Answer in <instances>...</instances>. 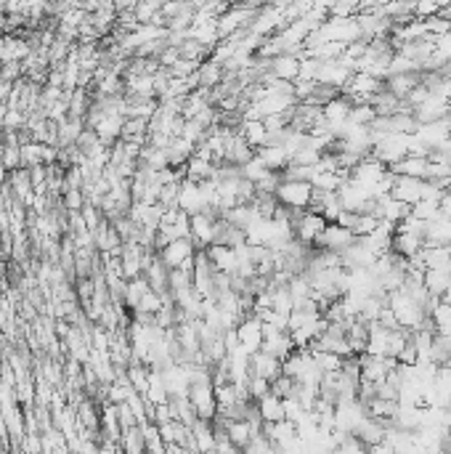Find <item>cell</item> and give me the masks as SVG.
<instances>
[{
  "label": "cell",
  "mask_w": 451,
  "mask_h": 454,
  "mask_svg": "<svg viewBox=\"0 0 451 454\" xmlns=\"http://www.w3.org/2000/svg\"><path fill=\"white\" fill-rule=\"evenodd\" d=\"M215 221L208 213H194L191 221H188V229H191V239L197 244V250H205L208 244L215 242Z\"/></svg>",
  "instance_id": "30bf717a"
},
{
  "label": "cell",
  "mask_w": 451,
  "mask_h": 454,
  "mask_svg": "<svg viewBox=\"0 0 451 454\" xmlns=\"http://www.w3.org/2000/svg\"><path fill=\"white\" fill-rule=\"evenodd\" d=\"M422 191H425V178H414V176H396L393 178V189H390V197H396L401 202L414 205L417 200H422Z\"/></svg>",
  "instance_id": "7c38bea8"
},
{
  "label": "cell",
  "mask_w": 451,
  "mask_h": 454,
  "mask_svg": "<svg viewBox=\"0 0 451 454\" xmlns=\"http://www.w3.org/2000/svg\"><path fill=\"white\" fill-rule=\"evenodd\" d=\"M422 244H425V237L422 234H411V232H396L393 234V250L398 255H404V258H411V255H417L422 250Z\"/></svg>",
  "instance_id": "ffe728a7"
},
{
  "label": "cell",
  "mask_w": 451,
  "mask_h": 454,
  "mask_svg": "<svg viewBox=\"0 0 451 454\" xmlns=\"http://www.w3.org/2000/svg\"><path fill=\"white\" fill-rule=\"evenodd\" d=\"M247 390H250V396L258 401L260 396H265V393L271 390V380H265V377H260V375H250V380H247Z\"/></svg>",
  "instance_id": "4dcf8cb0"
},
{
  "label": "cell",
  "mask_w": 451,
  "mask_h": 454,
  "mask_svg": "<svg viewBox=\"0 0 451 454\" xmlns=\"http://www.w3.org/2000/svg\"><path fill=\"white\" fill-rule=\"evenodd\" d=\"M374 117H377V109L372 107V101H359L351 107V114H348V122H356V125H372Z\"/></svg>",
  "instance_id": "484cf974"
},
{
  "label": "cell",
  "mask_w": 451,
  "mask_h": 454,
  "mask_svg": "<svg viewBox=\"0 0 451 454\" xmlns=\"http://www.w3.org/2000/svg\"><path fill=\"white\" fill-rule=\"evenodd\" d=\"M255 157L263 162L268 170H284L289 165V155H287V149L282 144H265V146H258L255 149Z\"/></svg>",
  "instance_id": "2e32d148"
},
{
  "label": "cell",
  "mask_w": 451,
  "mask_h": 454,
  "mask_svg": "<svg viewBox=\"0 0 451 454\" xmlns=\"http://www.w3.org/2000/svg\"><path fill=\"white\" fill-rule=\"evenodd\" d=\"M417 69H419V64L414 61V59H409L407 54L396 51L393 59H390V64H387V75H398V72H417Z\"/></svg>",
  "instance_id": "f1b7e54d"
},
{
  "label": "cell",
  "mask_w": 451,
  "mask_h": 454,
  "mask_svg": "<svg viewBox=\"0 0 451 454\" xmlns=\"http://www.w3.org/2000/svg\"><path fill=\"white\" fill-rule=\"evenodd\" d=\"M428 157L425 155H407L401 157L398 162L387 165L396 176H414V178H425L428 176Z\"/></svg>",
  "instance_id": "e0dca14e"
},
{
  "label": "cell",
  "mask_w": 451,
  "mask_h": 454,
  "mask_svg": "<svg viewBox=\"0 0 451 454\" xmlns=\"http://www.w3.org/2000/svg\"><path fill=\"white\" fill-rule=\"evenodd\" d=\"M205 253H208V258L212 261V266L218 268L220 274H236V247H229V244H218L212 242L205 247Z\"/></svg>",
  "instance_id": "4fadbf2b"
},
{
  "label": "cell",
  "mask_w": 451,
  "mask_h": 454,
  "mask_svg": "<svg viewBox=\"0 0 451 454\" xmlns=\"http://www.w3.org/2000/svg\"><path fill=\"white\" fill-rule=\"evenodd\" d=\"M425 287L430 295L440 298L451 287V268H425Z\"/></svg>",
  "instance_id": "44dd1931"
},
{
  "label": "cell",
  "mask_w": 451,
  "mask_h": 454,
  "mask_svg": "<svg viewBox=\"0 0 451 454\" xmlns=\"http://www.w3.org/2000/svg\"><path fill=\"white\" fill-rule=\"evenodd\" d=\"M311 191L313 184L311 181H292V178H282L279 186H276V200L287 205V208H308L311 202Z\"/></svg>",
  "instance_id": "277c9868"
},
{
  "label": "cell",
  "mask_w": 451,
  "mask_h": 454,
  "mask_svg": "<svg viewBox=\"0 0 451 454\" xmlns=\"http://www.w3.org/2000/svg\"><path fill=\"white\" fill-rule=\"evenodd\" d=\"M327 218L321 213H313V210H306L295 223H292V232H295V239L306 244H316V239L321 237V232L327 229Z\"/></svg>",
  "instance_id": "52a82bcc"
},
{
  "label": "cell",
  "mask_w": 451,
  "mask_h": 454,
  "mask_svg": "<svg viewBox=\"0 0 451 454\" xmlns=\"http://www.w3.org/2000/svg\"><path fill=\"white\" fill-rule=\"evenodd\" d=\"M199 64H202V61H194V59H184V56H181L176 64H173V67H167V72H170V78H181V80H184V78H188L191 72H197Z\"/></svg>",
  "instance_id": "f546056e"
},
{
  "label": "cell",
  "mask_w": 451,
  "mask_h": 454,
  "mask_svg": "<svg viewBox=\"0 0 451 454\" xmlns=\"http://www.w3.org/2000/svg\"><path fill=\"white\" fill-rule=\"evenodd\" d=\"M438 149H443V152H446V155L451 157V133H449V138H446V144H443V146H438Z\"/></svg>",
  "instance_id": "e575fe53"
},
{
  "label": "cell",
  "mask_w": 451,
  "mask_h": 454,
  "mask_svg": "<svg viewBox=\"0 0 451 454\" xmlns=\"http://www.w3.org/2000/svg\"><path fill=\"white\" fill-rule=\"evenodd\" d=\"M414 133L419 136V141L428 146L430 152L438 149V146L446 144V138H449V133H451V114H443V117L430 120V122H419Z\"/></svg>",
  "instance_id": "5b68a950"
},
{
  "label": "cell",
  "mask_w": 451,
  "mask_h": 454,
  "mask_svg": "<svg viewBox=\"0 0 451 454\" xmlns=\"http://www.w3.org/2000/svg\"><path fill=\"white\" fill-rule=\"evenodd\" d=\"M268 75L279 80H295L300 75V56L292 51L268 56Z\"/></svg>",
  "instance_id": "8fae6325"
},
{
  "label": "cell",
  "mask_w": 451,
  "mask_h": 454,
  "mask_svg": "<svg viewBox=\"0 0 451 454\" xmlns=\"http://www.w3.org/2000/svg\"><path fill=\"white\" fill-rule=\"evenodd\" d=\"M440 215H446L451 218V186L443 191V197H440Z\"/></svg>",
  "instance_id": "836d02e7"
},
{
  "label": "cell",
  "mask_w": 451,
  "mask_h": 454,
  "mask_svg": "<svg viewBox=\"0 0 451 454\" xmlns=\"http://www.w3.org/2000/svg\"><path fill=\"white\" fill-rule=\"evenodd\" d=\"M258 410H260L263 422L284 420V399H282V396H276L274 390H268L265 396L258 399Z\"/></svg>",
  "instance_id": "d6986e66"
},
{
  "label": "cell",
  "mask_w": 451,
  "mask_h": 454,
  "mask_svg": "<svg viewBox=\"0 0 451 454\" xmlns=\"http://www.w3.org/2000/svg\"><path fill=\"white\" fill-rule=\"evenodd\" d=\"M122 449H125V452H133V454H138V452L146 449L141 425H133V428H128V431H122Z\"/></svg>",
  "instance_id": "83f0119b"
},
{
  "label": "cell",
  "mask_w": 451,
  "mask_h": 454,
  "mask_svg": "<svg viewBox=\"0 0 451 454\" xmlns=\"http://www.w3.org/2000/svg\"><path fill=\"white\" fill-rule=\"evenodd\" d=\"M188 401H191V407L197 412V417H202V420H212V417L218 414L215 386H212L210 377H205V380H194V383L188 386Z\"/></svg>",
  "instance_id": "6da1fadb"
},
{
  "label": "cell",
  "mask_w": 451,
  "mask_h": 454,
  "mask_svg": "<svg viewBox=\"0 0 451 454\" xmlns=\"http://www.w3.org/2000/svg\"><path fill=\"white\" fill-rule=\"evenodd\" d=\"M351 107H353V101L340 90L330 104H324V117L330 122H345L348 120V114H351Z\"/></svg>",
  "instance_id": "7402d4cb"
},
{
  "label": "cell",
  "mask_w": 451,
  "mask_h": 454,
  "mask_svg": "<svg viewBox=\"0 0 451 454\" xmlns=\"http://www.w3.org/2000/svg\"><path fill=\"white\" fill-rule=\"evenodd\" d=\"M353 239H356V234H353L348 226H340L337 221H330L313 247H324V250H332V253L340 255L345 247H351Z\"/></svg>",
  "instance_id": "ba28073f"
},
{
  "label": "cell",
  "mask_w": 451,
  "mask_h": 454,
  "mask_svg": "<svg viewBox=\"0 0 451 454\" xmlns=\"http://www.w3.org/2000/svg\"><path fill=\"white\" fill-rule=\"evenodd\" d=\"M178 208L181 210H186L188 215H194V213H202L208 208V200H205V191L199 186V181H188L184 178L181 181V191H178Z\"/></svg>",
  "instance_id": "9c48e42d"
},
{
  "label": "cell",
  "mask_w": 451,
  "mask_h": 454,
  "mask_svg": "<svg viewBox=\"0 0 451 454\" xmlns=\"http://www.w3.org/2000/svg\"><path fill=\"white\" fill-rule=\"evenodd\" d=\"M443 114H451V99L438 96V93H430L419 107H414V117H417V122L438 120Z\"/></svg>",
  "instance_id": "5bb4252c"
},
{
  "label": "cell",
  "mask_w": 451,
  "mask_h": 454,
  "mask_svg": "<svg viewBox=\"0 0 451 454\" xmlns=\"http://www.w3.org/2000/svg\"><path fill=\"white\" fill-rule=\"evenodd\" d=\"M236 337H239V345L247 354L260 351V345H263V321L258 319L255 313L242 316L239 324H236Z\"/></svg>",
  "instance_id": "8992f818"
},
{
  "label": "cell",
  "mask_w": 451,
  "mask_h": 454,
  "mask_svg": "<svg viewBox=\"0 0 451 454\" xmlns=\"http://www.w3.org/2000/svg\"><path fill=\"white\" fill-rule=\"evenodd\" d=\"M239 133L247 138V144L258 149V146L265 144V136H268V128H265L263 120H244L242 117V125H239Z\"/></svg>",
  "instance_id": "603a6c76"
},
{
  "label": "cell",
  "mask_w": 451,
  "mask_h": 454,
  "mask_svg": "<svg viewBox=\"0 0 451 454\" xmlns=\"http://www.w3.org/2000/svg\"><path fill=\"white\" fill-rule=\"evenodd\" d=\"M411 215H417L419 221H433L440 215V202L438 200H417L411 205Z\"/></svg>",
  "instance_id": "4316f807"
},
{
  "label": "cell",
  "mask_w": 451,
  "mask_h": 454,
  "mask_svg": "<svg viewBox=\"0 0 451 454\" xmlns=\"http://www.w3.org/2000/svg\"><path fill=\"white\" fill-rule=\"evenodd\" d=\"M250 375H260L274 383L276 377L282 375V359L265 354V351H255V354H250Z\"/></svg>",
  "instance_id": "9a60e30c"
},
{
  "label": "cell",
  "mask_w": 451,
  "mask_h": 454,
  "mask_svg": "<svg viewBox=\"0 0 451 454\" xmlns=\"http://www.w3.org/2000/svg\"><path fill=\"white\" fill-rule=\"evenodd\" d=\"M398 399H383V396H374L369 404H366V412L372 417H380V420H393L398 414Z\"/></svg>",
  "instance_id": "cb8c5ba5"
},
{
  "label": "cell",
  "mask_w": 451,
  "mask_h": 454,
  "mask_svg": "<svg viewBox=\"0 0 451 454\" xmlns=\"http://www.w3.org/2000/svg\"><path fill=\"white\" fill-rule=\"evenodd\" d=\"M440 11V0H417V16L419 19H428L433 13Z\"/></svg>",
  "instance_id": "d6a6232c"
},
{
  "label": "cell",
  "mask_w": 451,
  "mask_h": 454,
  "mask_svg": "<svg viewBox=\"0 0 451 454\" xmlns=\"http://www.w3.org/2000/svg\"><path fill=\"white\" fill-rule=\"evenodd\" d=\"M226 431H229V436H231V441L236 443L239 452H244V446L253 438V433H258L247 420H229L226 422Z\"/></svg>",
  "instance_id": "d4e9b609"
},
{
  "label": "cell",
  "mask_w": 451,
  "mask_h": 454,
  "mask_svg": "<svg viewBox=\"0 0 451 454\" xmlns=\"http://www.w3.org/2000/svg\"><path fill=\"white\" fill-rule=\"evenodd\" d=\"M409 138L411 133H380V138L372 146V155L383 160L385 165H393L401 157L409 155Z\"/></svg>",
  "instance_id": "7a4b0ae2"
},
{
  "label": "cell",
  "mask_w": 451,
  "mask_h": 454,
  "mask_svg": "<svg viewBox=\"0 0 451 454\" xmlns=\"http://www.w3.org/2000/svg\"><path fill=\"white\" fill-rule=\"evenodd\" d=\"M66 210H83V205H85V194H83V189H64V197H61Z\"/></svg>",
  "instance_id": "1f68e13d"
},
{
  "label": "cell",
  "mask_w": 451,
  "mask_h": 454,
  "mask_svg": "<svg viewBox=\"0 0 451 454\" xmlns=\"http://www.w3.org/2000/svg\"><path fill=\"white\" fill-rule=\"evenodd\" d=\"M425 268H451V244H422Z\"/></svg>",
  "instance_id": "ac0fdd59"
},
{
  "label": "cell",
  "mask_w": 451,
  "mask_h": 454,
  "mask_svg": "<svg viewBox=\"0 0 451 454\" xmlns=\"http://www.w3.org/2000/svg\"><path fill=\"white\" fill-rule=\"evenodd\" d=\"M194 255H197V244L191 237H178L160 250V258L167 263V268H194Z\"/></svg>",
  "instance_id": "3957f363"
}]
</instances>
